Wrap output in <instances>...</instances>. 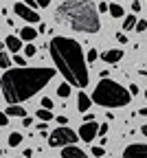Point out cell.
Returning a JSON list of instances; mask_svg holds the SVG:
<instances>
[{
	"label": "cell",
	"mask_w": 147,
	"mask_h": 158,
	"mask_svg": "<svg viewBox=\"0 0 147 158\" xmlns=\"http://www.w3.org/2000/svg\"><path fill=\"white\" fill-rule=\"evenodd\" d=\"M61 158H88V154L83 149H79L77 145H70V147L61 149Z\"/></svg>",
	"instance_id": "11"
},
{
	"label": "cell",
	"mask_w": 147,
	"mask_h": 158,
	"mask_svg": "<svg viewBox=\"0 0 147 158\" xmlns=\"http://www.w3.org/2000/svg\"><path fill=\"white\" fill-rule=\"evenodd\" d=\"M108 130H110V125H108V123H103V125L99 127V134H101L103 138H106V134H108Z\"/></svg>",
	"instance_id": "29"
},
{
	"label": "cell",
	"mask_w": 147,
	"mask_h": 158,
	"mask_svg": "<svg viewBox=\"0 0 147 158\" xmlns=\"http://www.w3.org/2000/svg\"><path fill=\"white\" fill-rule=\"evenodd\" d=\"M55 20L79 33H97L101 29L99 9L90 0H64L55 9Z\"/></svg>",
	"instance_id": "3"
},
{
	"label": "cell",
	"mask_w": 147,
	"mask_h": 158,
	"mask_svg": "<svg viewBox=\"0 0 147 158\" xmlns=\"http://www.w3.org/2000/svg\"><path fill=\"white\" fill-rule=\"evenodd\" d=\"M128 90H130V94H132V97H134V94H138V86H136V84H130V88H128Z\"/></svg>",
	"instance_id": "34"
},
{
	"label": "cell",
	"mask_w": 147,
	"mask_h": 158,
	"mask_svg": "<svg viewBox=\"0 0 147 158\" xmlns=\"http://www.w3.org/2000/svg\"><path fill=\"white\" fill-rule=\"evenodd\" d=\"M5 114H7V116H20V118H27V110H24L22 106H7Z\"/></svg>",
	"instance_id": "14"
},
{
	"label": "cell",
	"mask_w": 147,
	"mask_h": 158,
	"mask_svg": "<svg viewBox=\"0 0 147 158\" xmlns=\"http://www.w3.org/2000/svg\"><path fill=\"white\" fill-rule=\"evenodd\" d=\"M141 132H143V134H145V136H147V123H145V125H143V127H141Z\"/></svg>",
	"instance_id": "41"
},
{
	"label": "cell",
	"mask_w": 147,
	"mask_h": 158,
	"mask_svg": "<svg viewBox=\"0 0 147 158\" xmlns=\"http://www.w3.org/2000/svg\"><path fill=\"white\" fill-rule=\"evenodd\" d=\"M53 99L51 97H44V99H42V108H44V110H53Z\"/></svg>",
	"instance_id": "22"
},
{
	"label": "cell",
	"mask_w": 147,
	"mask_h": 158,
	"mask_svg": "<svg viewBox=\"0 0 147 158\" xmlns=\"http://www.w3.org/2000/svg\"><path fill=\"white\" fill-rule=\"evenodd\" d=\"M136 24H138L136 15H125L123 18V31H132V29H136Z\"/></svg>",
	"instance_id": "15"
},
{
	"label": "cell",
	"mask_w": 147,
	"mask_h": 158,
	"mask_svg": "<svg viewBox=\"0 0 147 158\" xmlns=\"http://www.w3.org/2000/svg\"><path fill=\"white\" fill-rule=\"evenodd\" d=\"M92 156H106V149H103V147H92Z\"/></svg>",
	"instance_id": "26"
},
{
	"label": "cell",
	"mask_w": 147,
	"mask_h": 158,
	"mask_svg": "<svg viewBox=\"0 0 147 158\" xmlns=\"http://www.w3.org/2000/svg\"><path fill=\"white\" fill-rule=\"evenodd\" d=\"M22 125H24V127H31V125H33V118H31V116L22 118Z\"/></svg>",
	"instance_id": "35"
},
{
	"label": "cell",
	"mask_w": 147,
	"mask_h": 158,
	"mask_svg": "<svg viewBox=\"0 0 147 158\" xmlns=\"http://www.w3.org/2000/svg\"><path fill=\"white\" fill-rule=\"evenodd\" d=\"M13 11H15L18 18H22L24 22H29V24H37V22H40V13H37L35 9L27 7L24 2H15V5H13Z\"/></svg>",
	"instance_id": "6"
},
{
	"label": "cell",
	"mask_w": 147,
	"mask_h": 158,
	"mask_svg": "<svg viewBox=\"0 0 147 158\" xmlns=\"http://www.w3.org/2000/svg\"><path fill=\"white\" fill-rule=\"evenodd\" d=\"M97 9H99L101 13H106V11L110 13V5H106V2H99V7H97Z\"/></svg>",
	"instance_id": "30"
},
{
	"label": "cell",
	"mask_w": 147,
	"mask_h": 158,
	"mask_svg": "<svg viewBox=\"0 0 147 158\" xmlns=\"http://www.w3.org/2000/svg\"><path fill=\"white\" fill-rule=\"evenodd\" d=\"M24 5H27V7H31V9H35V7H40V5L35 2V0H24Z\"/></svg>",
	"instance_id": "36"
},
{
	"label": "cell",
	"mask_w": 147,
	"mask_h": 158,
	"mask_svg": "<svg viewBox=\"0 0 147 158\" xmlns=\"http://www.w3.org/2000/svg\"><path fill=\"white\" fill-rule=\"evenodd\" d=\"M5 48L7 51H13L18 55V51H24V42L20 40V35H7L5 37Z\"/></svg>",
	"instance_id": "9"
},
{
	"label": "cell",
	"mask_w": 147,
	"mask_h": 158,
	"mask_svg": "<svg viewBox=\"0 0 147 158\" xmlns=\"http://www.w3.org/2000/svg\"><path fill=\"white\" fill-rule=\"evenodd\" d=\"M121 57H123L121 48H110V51H103L101 53V59H103V62H108V64H116Z\"/></svg>",
	"instance_id": "12"
},
{
	"label": "cell",
	"mask_w": 147,
	"mask_h": 158,
	"mask_svg": "<svg viewBox=\"0 0 147 158\" xmlns=\"http://www.w3.org/2000/svg\"><path fill=\"white\" fill-rule=\"evenodd\" d=\"M33 156V149H24V158H31Z\"/></svg>",
	"instance_id": "39"
},
{
	"label": "cell",
	"mask_w": 147,
	"mask_h": 158,
	"mask_svg": "<svg viewBox=\"0 0 147 158\" xmlns=\"http://www.w3.org/2000/svg\"><path fill=\"white\" fill-rule=\"evenodd\" d=\"M57 68H11L2 75L0 86H2V97L9 106H20L22 101L31 99L44 88L55 77Z\"/></svg>",
	"instance_id": "1"
},
{
	"label": "cell",
	"mask_w": 147,
	"mask_h": 158,
	"mask_svg": "<svg viewBox=\"0 0 147 158\" xmlns=\"http://www.w3.org/2000/svg\"><path fill=\"white\" fill-rule=\"evenodd\" d=\"M35 116L40 118L42 123H44V121H53V112H51V110H44V108L37 110V112H35Z\"/></svg>",
	"instance_id": "19"
},
{
	"label": "cell",
	"mask_w": 147,
	"mask_h": 158,
	"mask_svg": "<svg viewBox=\"0 0 147 158\" xmlns=\"http://www.w3.org/2000/svg\"><path fill=\"white\" fill-rule=\"evenodd\" d=\"M13 62H15L18 66H22V68H27V57H24V55H15V57H13Z\"/></svg>",
	"instance_id": "24"
},
{
	"label": "cell",
	"mask_w": 147,
	"mask_h": 158,
	"mask_svg": "<svg viewBox=\"0 0 147 158\" xmlns=\"http://www.w3.org/2000/svg\"><path fill=\"white\" fill-rule=\"evenodd\" d=\"M123 158H147V145L143 143H132L123 149Z\"/></svg>",
	"instance_id": "8"
},
{
	"label": "cell",
	"mask_w": 147,
	"mask_h": 158,
	"mask_svg": "<svg viewBox=\"0 0 147 158\" xmlns=\"http://www.w3.org/2000/svg\"><path fill=\"white\" fill-rule=\"evenodd\" d=\"M55 121L59 123V127H66V123H68V118H66V116H57Z\"/></svg>",
	"instance_id": "31"
},
{
	"label": "cell",
	"mask_w": 147,
	"mask_h": 158,
	"mask_svg": "<svg viewBox=\"0 0 147 158\" xmlns=\"http://www.w3.org/2000/svg\"><path fill=\"white\" fill-rule=\"evenodd\" d=\"M145 29H147V22H145V20H138V24H136V31H138V33H143Z\"/></svg>",
	"instance_id": "27"
},
{
	"label": "cell",
	"mask_w": 147,
	"mask_h": 158,
	"mask_svg": "<svg viewBox=\"0 0 147 158\" xmlns=\"http://www.w3.org/2000/svg\"><path fill=\"white\" fill-rule=\"evenodd\" d=\"M99 127H101V125H97L94 121H92V123H81V127H79L77 134H79V138H81L83 143H90V141H94V138H97Z\"/></svg>",
	"instance_id": "7"
},
{
	"label": "cell",
	"mask_w": 147,
	"mask_h": 158,
	"mask_svg": "<svg viewBox=\"0 0 147 158\" xmlns=\"http://www.w3.org/2000/svg\"><path fill=\"white\" fill-rule=\"evenodd\" d=\"M141 116H147V108H141V112H138Z\"/></svg>",
	"instance_id": "40"
},
{
	"label": "cell",
	"mask_w": 147,
	"mask_h": 158,
	"mask_svg": "<svg viewBox=\"0 0 147 158\" xmlns=\"http://www.w3.org/2000/svg\"><path fill=\"white\" fill-rule=\"evenodd\" d=\"M108 75H110V70H108V68H106V70H101V73H99V77H101V79H108Z\"/></svg>",
	"instance_id": "38"
},
{
	"label": "cell",
	"mask_w": 147,
	"mask_h": 158,
	"mask_svg": "<svg viewBox=\"0 0 147 158\" xmlns=\"http://www.w3.org/2000/svg\"><path fill=\"white\" fill-rule=\"evenodd\" d=\"M22 141H24V136L20 134V132H11V134H9V141H7V145H9V147H18Z\"/></svg>",
	"instance_id": "16"
},
{
	"label": "cell",
	"mask_w": 147,
	"mask_h": 158,
	"mask_svg": "<svg viewBox=\"0 0 147 158\" xmlns=\"http://www.w3.org/2000/svg\"><path fill=\"white\" fill-rule=\"evenodd\" d=\"M132 11H134V13L141 11V0H134V2H132Z\"/></svg>",
	"instance_id": "32"
},
{
	"label": "cell",
	"mask_w": 147,
	"mask_h": 158,
	"mask_svg": "<svg viewBox=\"0 0 147 158\" xmlns=\"http://www.w3.org/2000/svg\"><path fill=\"white\" fill-rule=\"evenodd\" d=\"M35 55V44H27L24 46V57L29 59V57H33Z\"/></svg>",
	"instance_id": "23"
},
{
	"label": "cell",
	"mask_w": 147,
	"mask_h": 158,
	"mask_svg": "<svg viewBox=\"0 0 147 158\" xmlns=\"http://www.w3.org/2000/svg\"><path fill=\"white\" fill-rule=\"evenodd\" d=\"M110 15L119 20V18H123V15H125V11H123V7H121L119 2H112V5H110Z\"/></svg>",
	"instance_id": "18"
},
{
	"label": "cell",
	"mask_w": 147,
	"mask_h": 158,
	"mask_svg": "<svg viewBox=\"0 0 147 158\" xmlns=\"http://www.w3.org/2000/svg\"><path fill=\"white\" fill-rule=\"evenodd\" d=\"M77 141H81V138H79V134H75L70 127H57V130H53L51 136H48V145H51V147H61V149L75 145Z\"/></svg>",
	"instance_id": "5"
},
{
	"label": "cell",
	"mask_w": 147,
	"mask_h": 158,
	"mask_svg": "<svg viewBox=\"0 0 147 158\" xmlns=\"http://www.w3.org/2000/svg\"><path fill=\"white\" fill-rule=\"evenodd\" d=\"M116 40H119L121 44H128V35H125V31H119L116 33Z\"/></svg>",
	"instance_id": "25"
},
{
	"label": "cell",
	"mask_w": 147,
	"mask_h": 158,
	"mask_svg": "<svg viewBox=\"0 0 147 158\" xmlns=\"http://www.w3.org/2000/svg\"><path fill=\"white\" fill-rule=\"evenodd\" d=\"M48 53L53 57L55 68L64 75L66 84L75 86V88H83L88 86L90 75H88V66H86V57L79 46V42L64 35H55L48 42Z\"/></svg>",
	"instance_id": "2"
},
{
	"label": "cell",
	"mask_w": 147,
	"mask_h": 158,
	"mask_svg": "<svg viewBox=\"0 0 147 158\" xmlns=\"http://www.w3.org/2000/svg\"><path fill=\"white\" fill-rule=\"evenodd\" d=\"M70 88H73V86L66 84V81H64V84H59V86H57V97H61V99L70 97Z\"/></svg>",
	"instance_id": "17"
},
{
	"label": "cell",
	"mask_w": 147,
	"mask_h": 158,
	"mask_svg": "<svg viewBox=\"0 0 147 158\" xmlns=\"http://www.w3.org/2000/svg\"><path fill=\"white\" fill-rule=\"evenodd\" d=\"M0 66L5 68V73H7V70H11V68H9V66H11V59H9L7 51H0Z\"/></svg>",
	"instance_id": "20"
},
{
	"label": "cell",
	"mask_w": 147,
	"mask_h": 158,
	"mask_svg": "<svg viewBox=\"0 0 147 158\" xmlns=\"http://www.w3.org/2000/svg\"><path fill=\"white\" fill-rule=\"evenodd\" d=\"M94 101H92V97H88L83 90H79V94H77V108H79V112H83L86 114L88 110H90V106H92Z\"/></svg>",
	"instance_id": "10"
},
{
	"label": "cell",
	"mask_w": 147,
	"mask_h": 158,
	"mask_svg": "<svg viewBox=\"0 0 147 158\" xmlns=\"http://www.w3.org/2000/svg\"><path fill=\"white\" fill-rule=\"evenodd\" d=\"M18 35H20V40H22V42H33V40L37 37V31L33 29V27H24V29H20L18 31Z\"/></svg>",
	"instance_id": "13"
},
{
	"label": "cell",
	"mask_w": 147,
	"mask_h": 158,
	"mask_svg": "<svg viewBox=\"0 0 147 158\" xmlns=\"http://www.w3.org/2000/svg\"><path fill=\"white\" fill-rule=\"evenodd\" d=\"M35 2H37L40 7H48V5H51V0H35Z\"/></svg>",
	"instance_id": "37"
},
{
	"label": "cell",
	"mask_w": 147,
	"mask_h": 158,
	"mask_svg": "<svg viewBox=\"0 0 147 158\" xmlns=\"http://www.w3.org/2000/svg\"><path fill=\"white\" fill-rule=\"evenodd\" d=\"M97 59H99V51H97V48H90V51H88V64L97 62Z\"/></svg>",
	"instance_id": "21"
},
{
	"label": "cell",
	"mask_w": 147,
	"mask_h": 158,
	"mask_svg": "<svg viewBox=\"0 0 147 158\" xmlns=\"http://www.w3.org/2000/svg\"><path fill=\"white\" fill-rule=\"evenodd\" d=\"M92 121H94V114L92 112H88L86 116H83V123H92Z\"/></svg>",
	"instance_id": "33"
},
{
	"label": "cell",
	"mask_w": 147,
	"mask_h": 158,
	"mask_svg": "<svg viewBox=\"0 0 147 158\" xmlns=\"http://www.w3.org/2000/svg\"><path fill=\"white\" fill-rule=\"evenodd\" d=\"M145 99H147V90H145Z\"/></svg>",
	"instance_id": "42"
},
{
	"label": "cell",
	"mask_w": 147,
	"mask_h": 158,
	"mask_svg": "<svg viewBox=\"0 0 147 158\" xmlns=\"http://www.w3.org/2000/svg\"><path fill=\"white\" fill-rule=\"evenodd\" d=\"M92 101L103 108H125L128 103H132V94L128 88H123L112 79H101L99 86H94Z\"/></svg>",
	"instance_id": "4"
},
{
	"label": "cell",
	"mask_w": 147,
	"mask_h": 158,
	"mask_svg": "<svg viewBox=\"0 0 147 158\" xmlns=\"http://www.w3.org/2000/svg\"><path fill=\"white\" fill-rule=\"evenodd\" d=\"M0 125H2V127H7V125H9V116H7L5 112L0 114Z\"/></svg>",
	"instance_id": "28"
}]
</instances>
